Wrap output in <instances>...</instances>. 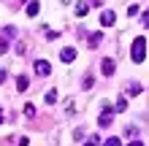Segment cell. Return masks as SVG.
Returning <instances> with one entry per match:
<instances>
[{"mask_svg": "<svg viewBox=\"0 0 149 146\" xmlns=\"http://www.w3.org/2000/svg\"><path fill=\"white\" fill-rule=\"evenodd\" d=\"M130 57H133V62H144V57H146V38L144 35H136L133 46H130Z\"/></svg>", "mask_w": 149, "mask_h": 146, "instance_id": "1", "label": "cell"}, {"mask_svg": "<svg viewBox=\"0 0 149 146\" xmlns=\"http://www.w3.org/2000/svg\"><path fill=\"white\" fill-rule=\"evenodd\" d=\"M100 71H103V76H114L117 65H114V60H111V57H106V60L100 62Z\"/></svg>", "mask_w": 149, "mask_h": 146, "instance_id": "2", "label": "cell"}, {"mask_svg": "<svg viewBox=\"0 0 149 146\" xmlns=\"http://www.w3.org/2000/svg\"><path fill=\"white\" fill-rule=\"evenodd\" d=\"M60 60H63V62H73V60H76V49L73 46H65L63 51H60Z\"/></svg>", "mask_w": 149, "mask_h": 146, "instance_id": "3", "label": "cell"}, {"mask_svg": "<svg viewBox=\"0 0 149 146\" xmlns=\"http://www.w3.org/2000/svg\"><path fill=\"white\" fill-rule=\"evenodd\" d=\"M36 73L38 76H49L52 73V65L46 62V60H38V62H36Z\"/></svg>", "mask_w": 149, "mask_h": 146, "instance_id": "4", "label": "cell"}, {"mask_svg": "<svg viewBox=\"0 0 149 146\" xmlns=\"http://www.w3.org/2000/svg\"><path fill=\"white\" fill-rule=\"evenodd\" d=\"M100 24H103V27H111V24H114V11H103L100 14Z\"/></svg>", "mask_w": 149, "mask_h": 146, "instance_id": "5", "label": "cell"}, {"mask_svg": "<svg viewBox=\"0 0 149 146\" xmlns=\"http://www.w3.org/2000/svg\"><path fill=\"white\" fill-rule=\"evenodd\" d=\"M111 119H114V111H111V108H106V111L100 114V122H98V125L106 127V125H111Z\"/></svg>", "mask_w": 149, "mask_h": 146, "instance_id": "6", "label": "cell"}, {"mask_svg": "<svg viewBox=\"0 0 149 146\" xmlns=\"http://www.w3.org/2000/svg\"><path fill=\"white\" fill-rule=\"evenodd\" d=\"M100 35H103V33H90V38H87V44H90V49L100 46Z\"/></svg>", "mask_w": 149, "mask_h": 146, "instance_id": "7", "label": "cell"}, {"mask_svg": "<svg viewBox=\"0 0 149 146\" xmlns=\"http://www.w3.org/2000/svg\"><path fill=\"white\" fill-rule=\"evenodd\" d=\"M90 11V3H76V16H87Z\"/></svg>", "mask_w": 149, "mask_h": 146, "instance_id": "8", "label": "cell"}, {"mask_svg": "<svg viewBox=\"0 0 149 146\" xmlns=\"http://www.w3.org/2000/svg\"><path fill=\"white\" fill-rule=\"evenodd\" d=\"M43 100H46V106H52V103H57V89H49L46 95H43Z\"/></svg>", "mask_w": 149, "mask_h": 146, "instance_id": "9", "label": "cell"}, {"mask_svg": "<svg viewBox=\"0 0 149 146\" xmlns=\"http://www.w3.org/2000/svg\"><path fill=\"white\" fill-rule=\"evenodd\" d=\"M6 51H8V35L0 33V54H6Z\"/></svg>", "mask_w": 149, "mask_h": 146, "instance_id": "10", "label": "cell"}, {"mask_svg": "<svg viewBox=\"0 0 149 146\" xmlns=\"http://www.w3.org/2000/svg\"><path fill=\"white\" fill-rule=\"evenodd\" d=\"M16 89H19V92L27 89V76H19V79H16Z\"/></svg>", "mask_w": 149, "mask_h": 146, "instance_id": "11", "label": "cell"}, {"mask_svg": "<svg viewBox=\"0 0 149 146\" xmlns=\"http://www.w3.org/2000/svg\"><path fill=\"white\" fill-rule=\"evenodd\" d=\"M38 8H41V6L36 3V0H33V3H27V16H36V14H38Z\"/></svg>", "mask_w": 149, "mask_h": 146, "instance_id": "12", "label": "cell"}, {"mask_svg": "<svg viewBox=\"0 0 149 146\" xmlns=\"http://www.w3.org/2000/svg\"><path fill=\"white\" fill-rule=\"evenodd\" d=\"M127 92H130V95H141V84H127Z\"/></svg>", "mask_w": 149, "mask_h": 146, "instance_id": "13", "label": "cell"}, {"mask_svg": "<svg viewBox=\"0 0 149 146\" xmlns=\"http://www.w3.org/2000/svg\"><path fill=\"white\" fill-rule=\"evenodd\" d=\"M103 146H122V141L117 138V135H111V138H106V143Z\"/></svg>", "mask_w": 149, "mask_h": 146, "instance_id": "14", "label": "cell"}, {"mask_svg": "<svg viewBox=\"0 0 149 146\" xmlns=\"http://www.w3.org/2000/svg\"><path fill=\"white\" fill-rule=\"evenodd\" d=\"M125 108H127V100H125V98H122V100H117V106H114V111H119V114H122Z\"/></svg>", "mask_w": 149, "mask_h": 146, "instance_id": "15", "label": "cell"}, {"mask_svg": "<svg viewBox=\"0 0 149 146\" xmlns=\"http://www.w3.org/2000/svg\"><path fill=\"white\" fill-rule=\"evenodd\" d=\"M81 87H84V89H90V87H92V76H84V81H81Z\"/></svg>", "mask_w": 149, "mask_h": 146, "instance_id": "16", "label": "cell"}, {"mask_svg": "<svg viewBox=\"0 0 149 146\" xmlns=\"http://www.w3.org/2000/svg\"><path fill=\"white\" fill-rule=\"evenodd\" d=\"M24 116H36V108H33L30 103H27V106H24Z\"/></svg>", "mask_w": 149, "mask_h": 146, "instance_id": "17", "label": "cell"}, {"mask_svg": "<svg viewBox=\"0 0 149 146\" xmlns=\"http://www.w3.org/2000/svg\"><path fill=\"white\" fill-rule=\"evenodd\" d=\"M98 143H100V141H98V135H92V138H87L84 146H98Z\"/></svg>", "mask_w": 149, "mask_h": 146, "instance_id": "18", "label": "cell"}, {"mask_svg": "<svg viewBox=\"0 0 149 146\" xmlns=\"http://www.w3.org/2000/svg\"><path fill=\"white\" fill-rule=\"evenodd\" d=\"M138 11H141V8H138V3H133V6H130V8H127V14H133V16H136Z\"/></svg>", "mask_w": 149, "mask_h": 146, "instance_id": "19", "label": "cell"}, {"mask_svg": "<svg viewBox=\"0 0 149 146\" xmlns=\"http://www.w3.org/2000/svg\"><path fill=\"white\" fill-rule=\"evenodd\" d=\"M141 22H144V27H149V11H144V16H141Z\"/></svg>", "mask_w": 149, "mask_h": 146, "instance_id": "20", "label": "cell"}, {"mask_svg": "<svg viewBox=\"0 0 149 146\" xmlns=\"http://www.w3.org/2000/svg\"><path fill=\"white\" fill-rule=\"evenodd\" d=\"M127 146H144V143H141V141H130Z\"/></svg>", "mask_w": 149, "mask_h": 146, "instance_id": "21", "label": "cell"}, {"mask_svg": "<svg viewBox=\"0 0 149 146\" xmlns=\"http://www.w3.org/2000/svg\"><path fill=\"white\" fill-rule=\"evenodd\" d=\"M6 81V71H0V84H3Z\"/></svg>", "mask_w": 149, "mask_h": 146, "instance_id": "22", "label": "cell"}, {"mask_svg": "<svg viewBox=\"0 0 149 146\" xmlns=\"http://www.w3.org/2000/svg\"><path fill=\"white\" fill-rule=\"evenodd\" d=\"M3 119H6V114H3V108H0V125H3Z\"/></svg>", "mask_w": 149, "mask_h": 146, "instance_id": "23", "label": "cell"}]
</instances>
